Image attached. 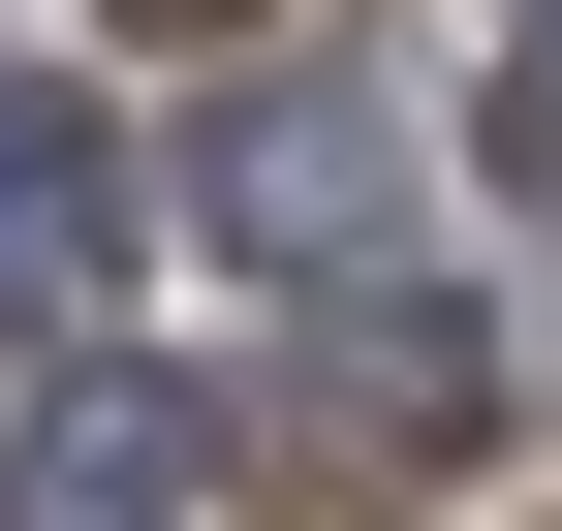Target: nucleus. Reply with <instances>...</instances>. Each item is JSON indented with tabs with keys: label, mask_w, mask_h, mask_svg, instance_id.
I'll return each instance as SVG.
<instances>
[{
	"label": "nucleus",
	"mask_w": 562,
	"mask_h": 531,
	"mask_svg": "<svg viewBox=\"0 0 562 531\" xmlns=\"http://www.w3.org/2000/svg\"><path fill=\"white\" fill-rule=\"evenodd\" d=\"M125 500H157L125 375H32V438H0V531H125Z\"/></svg>",
	"instance_id": "2"
},
{
	"label": "nucleus",
	"mask_w": 562,
	"mask_h": 531,
	"mask_svg": "<svg viewBox=\"0 0 562 531\" xmlns=\"http://www.w3.org/2000/svg\"><path fill=\"white\" fill-rule=\"evenodd\" d=\"M94 250H125V157H94V125H63V94H0V282H94Z\"/></svg>",
	"instance_id": "1"
}]
</instances>
